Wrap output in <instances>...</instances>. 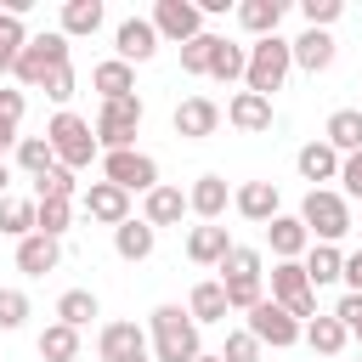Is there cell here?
<instances>
[{"mask_svg": "<svg viewBox=\"0 0 362 362\" xmlns=\"http://www.w3.org/2000/svg\"><path fill=\"white\" fill-rule=\"evenodd\" d=\"M153 339H147V351H153V362H192L198 356V322L181 311V305H153Z\"/></svg>", "mask_w": 362, "mask_h": 362, "instance_id": "cell-1", "label": "cell"}, {"mask_svg": "<svg viewBox=\"0 0 362 362\" xmlns=\"http://www.w3.org/2000/svg\"><path fill=\"white\" fill-rule=\"evenodd\" d=\"M260 249H249V243H232L226 249V260H221V288H226V305L232 311H255L260 300H266V288H260Z\"/></svg>", "mask_w": 362, "mask_h": 362, "instance_id": "cell-2", "label": "cell"}, {"mask_svg": "<svg viewBox=\"0 0 362 362\" xmlns=\"http://www.w3.org/2000/svg\"><path fill=\"white\" fill-rule=\"evenodd\" d=\"M45 141H51L57 164H62V170H74V175H79V170H90V158H96V130H90L79 113H68V107L45 124Z\"/></svg>", "mask_w": 362, "mask_h": 362, "instance_id": "cell-3", "label": "cell"}, {"mask_svg": "<svg viewBox=\"0 0 362 362\" xmlns=\"http://www.w3.org/2000/svg\"><path fill=\"white\" fill-rule=\"evenodd\" d=\"M288 68H294V57H288V40L266 34V40H255V45H249V68H243V85H249L255 96H266V102H272V90H283Z\"/></svg>", "mask_w": 362, "mask_h": 362, "instance_id": "cell-4", "label": "cell"}, {"mask_svg": "<svg viewBox=\"0 0 362 362\" xmlns=\"http://www.w3.org/2000/svg\"><path fill=\"white\" fill-rule=\"evenodd\" d=\"M300 226L317 238V243H339L351 232V204L334 192V187H311L305 204H300Z\"/></svg>", "mask_w": 362, "mask_h": 362, "instance_id": "cell-5", "label": "cell"}, {"mask_svg": "<svg viewBox=\"0 0 362 362\" xmlns=\"http://www.w3.org/2000/svg\"><path fill=\"white\" fill-rule=\"evenodd\" d=\"M62 62H68V34L57 28V34H34V40L17 51V68H11V74H17V85L45 90V79H51Z\"/></svg>", "mask_w": 362, "mask_h": 362, "instance_id": "cell-6", "label": "cell"}, {"mask_svg": "<svg viewBox=\"0 0 362 362\" xmlns=\"http://www.w3.org/2000/svg\"><path fill=\"white\" fill-rule=\"evenodd\" d=\"M141 96H119V102H102V113H96V147H107V153H124L130 147V136L141 130Z\"/></svg>", "mask_w": 362, "mask_h": 362, "instance_id": "cell-7", "label": "cell"}, {"mask_svg": "<svg viewBox=\"0 0 362 362\" xmlns=\"http://www.w3.org/2000/svg\"><path fill=\"white\" fill-rule=\"evenodd\" d=\"M102 181H113L119 192H153L158 187V164L147 158V153H136V147H124V153H102Z\"/></svg>", "mask_w": 362, "mask_h": 362, "instance_id": "cell-8", "label": "cell"}, {"mask_svg": "<svg viewBox=\"0 0 362 362\" xmlns=\"http://www.w3.org/2000/svg\"><path fill=\"white\" fill-rule=\"evenodd\" d=\"M272 300L300 322V317H317V288L305 283V266L300 260H277L272 266Z\"/></svg>", "mask_w": 362, "mask_h": 362, "instance_id": "cell-9", "label": "cell"}, {"mask_svg": "<svg viewBox=\"0 0 362 362\" xmlns=\"http://www.w3.org/2000/svg\"><path fill=\"white\" fill-rule=\"evenodd\" d=\"M147 23H153V34H158V40H175V45H187V40H198V34H204V11H198L192 0H158Z\"/></svg>", "mask_w": 362, "mask_h": 362, "instance_id": "cell-10", "label": "cell"}, {"mask_svg": "<svg viewBox=\"0 0 362 362\" xmlns=\"http://www.w3.org/2000/svg\"><path fill=\"white\" fill-rule=\"evenodd\" d=\"M249 334H255L260 345H277V351H283V345H294V339H300V322H294L277 300H260V305L249 311Z\"/></svg>", "mask_w": 362, "mask_h": 362, "instance_id": "cell-11", "label": "cell"}, {"mask_svg": "<svg viewBox=\"0 0 362 362\" xmlns=\"http://www.w3.org/2000/svg\"><path fill=\"white\" fill-rule=\"evenodd\" d=\"M79 209L90 221H102V226H119V221H130V192H119L113 181H90L79 192Z\"/></svg>", "mask_w": 362, "mask_h": 362, "instance_id": "cell-12", "label": "cell"}, {"mask_svg": "<svg viewBox=\"0 0 362 362\" xmlns=\"http://www.w3.org/2000/svg\"><path fill=\"white\" fill-rule=\"evenodd\" d=\"M215 130H221V102H209V96H187V102L175 107V136L204 141V136H215Z\"/></svg>", "mask_w": 362, "mask_h": 362, "instance_id": "cell-13", "label": "cell"}, {"mask_svg": "<svg viewBox=\"0 0 362 362\" xmlns=\"http://www.w3.org/2000/svg\"><path fill=\"white\" fill-rule=\"evenodd\" d=\"M226 124L243 130V136H260V130H272V102L255 96V90H238V96L226 102Z\"/></svg>", "mask_w": 362, "mask_h": 362, "instance_id": "cell-14", "label": "cell"}, {"mask_svg": "<svg viewBox=\"0 0 362 362\" xmlns=\"http://www.w3.org/2000/svg\"><path fill=\"white\" fill-rule=\"evenodd\" d=\"M266 243H272L277 260H300V255L311 249V232L300 226V215H272V221H266Z\"/></svg>", "mask_w": 362, "mask_h": 362, "instance_id": "cell-15", "label": "cell"}, {"mask_svg": "<svg viewBox=\"0 0 362 362\" xmlns=\"http://www.w3.org/2000/svg\"><path fill=\"white\" fill-rule=\"evenodd\" d=\"M113 45H119V62H147L158 51V34H153L147 17H124L119 34H113Z\"/></svg>", "mask_w": 362, "mask_h": 362, "instance_id": "cell-16", "label": "cell"}, {"mask_svg": "<svg viewBox=\"0 0 362 362\" xmlns=\"http://www.w3.org/2000/svg\"><path fill=\"white\" fill-rule=\"evenodd\" d=\"M288 57H294V68H305V74L334 68V40H328V28H305L300 40H288Z\"/></svg>", "mask_w": 362, "mask_h": 362, "instance_id": "cell-17", "label": "cell"}, {"mask_svg": "<svg viewBox=\"0 0 362 362\" xmlns=\"http://www.w3.org/2000/svg\"><path fill=\"white\" fill-rule=\"evenodd\" d=\"M232 204H238V215L243 221H272L277 215V181H243L238 192H232Z\"/></svg>", "mask_w": 362, "mask_h": 362, "instance_id": "cell-18", "label": "cell"}, {"mask_svg": "<svg viewBox=\"0 0 362 362\" xmlns=\"http://www.w3.org/2000/svg\"><path fill=\"white\" fill-rule=\"evenodd\" d=\"M181 215H187V192H181V187H164V181H158V187L147 192V204H141V221H147L153 232H158V226H175Z\"/></svg>", "mask_w": 362, "mask_h": 362, "instance_id": "cell-19", "label": "cell"}, {"mask_svg": "<svg viewBox=\"0 0 362 362\" xmlns=\"http://www.w3.org/2000/svg\"><path fill=\"white\" fill-rule=\"evenodd\" d=\"M226 249H232V238H226V226H215V221H204V226L187 232V260H198V266H221Z\"/></svg>", "mask_w": 362, "mask_h": 362, "instance_id": "cell-20", "label": "cell"}, {"mask_svg": "<svg viewBox=\"0 0 362 362\" xmlns=\"http://www.w3.org/2000/svg\"><path fill=\"white\" fill-rule=\"evenodd\" d=\"M57 260H62V243H57V238H40V232H28V238L17 243V272H28V277H45V272H57Z\"/></svg>", "mask_w": 362, "mask_h": 362, "instance_id": "cell-21", "label": "cell"}, {"mask_svg": "<svg viewBox=\"0 0 362 362\" xmlns=\"http://www.w3.org/2000/svg\"><path fill=\"white\" fill-rule=\"evenodd\" d=\"M96 351H102V362H124V356H141L147 351V334L136 322H107L102 339H96Z\"/></svg>", "mask_w": 362, "mask_h": 362, "instance_id": "cell-22", "label": "cell"}, {"mask_svg": "<svg viewBox=\"0 0 362 362\" xmlns=\"http://www.w3.org/2000/svg\"><path fill=\"white\" fill-rule=\"evenodd\" d=\"M232 204V192H226V181L221 175H198L192 187H187V209L192 215H204V221H221V209Z\"/></svg>", "mask_w": 362, "mask_h": 362, "instance_id": "cell-23", "label": "cell"}, {"mask_svg": "<svg viewBox=\"0 0 362 362\" xmlns=\"http://www.w3.org/2000/svg\"><path fill=\"white\" fill-rule=\"evenodd\" d=\"M90 85L102 90V102L136 96V68H130V62H119V57H113V62H96V68H90Z\"/></svg>", "mask_w": 362, "mask_h": 362, "instance_id": "cell-24", "label": "cell"}, {"mask_svg": "<svg viewBox=\"0 0 362 362\" xmlns=\"http://www.w3.org/2000/svg\"><path fill=\"white\" fill-rule=\"evenodd\" d=\"M153 243H158V232H153L147 221H136V215L113 226V249H119V260H147Z\"/></svg>", "mask_w": 362, "mask_h": 362, "instance_id": "cell-25", "label": "cell"}, {"mask_svg": "<svg viewBox=\"0 0 362 362\" xmlns=\"http://www.w3.org/2000/svg\"><path fill=\"white\" fill-rule=\"evenodd\" d=\"M339 158L345 153H362V107H339V113H328V136H322Z\"/></svg>", "mask_w": 362, "mask_h": 362, "instance_id": "cell-26", "label": "cell"}, {"mask_svg": "<svg viewBox=\"0 0 362 362\" xmlns=\"http://www.w3.org/2000/svg\"><path fill=\"white\" fill-rule=\"evenodd\" d=\"M300 266H305V283H311V288H322V283H339L345 255H339V243H311V255H305Z\"/></svg>", "mask_w": 362, "mask_h": 362, "instance_id": "cell-27", "label": "cell"}, {"mask_svg": "<svg viewBox=\"0 0 362 362\" xmlns=\"http://www.w3.org/2000/svg\"><path fill=\"white\" fill-rule=\"evenodd\" d=\"M345 339H351V334H345V322H339L334 311H328V317L317 311V317L305 322V345H311L317 356H339V351H345Z\"/></svg>", "mask_w": 362, "mask_h": 362, "instance_id": "cell-28", "label": "cell"}, {"mask_svg": "<svg viewBox=\"0 0 362 362\" xmlns=\"http://www.w3.org/2000/svg\"><path fill=\"white\" fill-rule=\"evenodd\" d=\"M294 164H300V175H305V181H339V153H334L328 141H305Z\"/></svg>", "mask_w": 362, "mask_h": 362, "instance_id": "cell-29", "label": "cell"}, {"mask_svg": "<svg viewBox=\"0 0 362 362\" xmlns=\"http://www.w3.org/2000/svg\"><path fill=\"white\" fill-rule=\"evenodd\" d=\"M283 11H288L283 0H243V6H238V23H243L249 34H260V40H266V34H277Z\"/></svg>", "mask_w": 362, "mask_h": 362, "instance_id": "cell-30", "label": "cell"}, {"mask_svg": "<svg viewBox=\"0 0 362 362\" xmlns=\"http://www.w3.org/2000/svg\"><path fill=\"white\" fill-rule=\"evenodd\" d=\"M243 68H249V51L232 45V40H215V51H209V79L232 85V79H243Z\"/></svg>", "mask_w": 362, "mask_h": 362, "instance_id": "cell-31", "label": "cell"}, {"mask_svg": "<svg viewBox=\"0 0 362 362\" xmlns=\"http://www.w3.org/2000/svg\"><path fill=\"white\" fill-rule=\"evenodd\" d=\"M226 311H232V305H226V288H221V283H198L192 300H187V317H192V322H221Z\"/></svg>", "mask_w": 362, "mask_h": 362, "instance_id": "cell-32", "label": "cell"}, {"mask_svg": "<svg viewBox=\"0 0 362 362\" xmlns=\"http://www.w3.org/2000/svg\"><path fill=\"white\" fill-rule=\"evenodd\" d=\"M102 28V0H68L62 6V34L79 40V34H96Z\"/></svg>", "mask_w": 362, "mask_h": 362, "instance_id": "cell-33", "label": "cell"}, {"mask_svg": "<svg viewBox=\"0 0 362 362\" xmlns=\"http://www.w3.org/2000/svg\"><path fill=\"white\" fill-rule=\"evenodd\" d=\"M74 226V204H51V198H34V232L40 238H57L62 243V232Z\"/></svg>", "mask_w": 362, "mask_h": 362, "instance_id": "cell-34", "label": "cell"}, {"mask_svg": "<svg viewBox=\"0 0 362 362\" xmlns=\"http://www.w3.org/2000/svg\"><path fill=\"white\" fill-rule=\"evenodd\" d=\"M90 317H102V305H96V294H90V288H68V294L57 300V322H68V328H85Z\"/></svg>", "mask_w": 362, "mask_h": 362, "instance_id": "cell-35", "label": "cell"}, {"mask_svg": "<svg viewBox=\"0 0 362 362\" xmlns=\"http://www.w3.org/2000/svg\"><path fill=\"white\" fill-rule=\"evenodd\" d=\"M40 356H45V362H74V356H79V328L51 322V328L40 334Z\"/></svg>", "mask_w": 362, "mask_h": 362, "instance_id": "cell-36", "label": "cell"}, {"mask_svg": "<svg viewBox=\"0 0 362 362\" xmlns=\"http://www.w3.org/2000/svg\"><path fill=\"white\" fill-rule=\"evenodd\" d=\"M17 164L40 181V175H51V170H57V153H51V141H45V136H23V141H17Z\"/></svg>", "mask_w": 362, "mask_h": 362, "instance_id": "cell-37", "label": "cell"}, {"mask_svg": "<svg viewBox=\"0 0 362 362\" xmlns=\"http://www.w3.org/2000/svg\"><path fill=\"white\" fill-rule=\"evenodd\" d=\"M0 232L23 243V238L34 232V204H28V198H0Z\"/></svg>", "mask_w": 362, "mask_h": 362, "instance_id": "cell-38", "label": "cell"}, {"mask_svg": "<svg viewBox=\"0 0 362 362\" xmlns=\"http://www.w3.org/2000/svg\"><path fill=\"white\" fill-rule=\"evenodd\" d=\"M17 130H23V90H0V153L23 141Z\"/></svg>", "mask_w": 362, "mask_h": 362, "instance_id": "cell-39", "label": "cell"}, {"mask_svg": "<svg viewBox=\"0 0 362 362\" xmlns=\"http://www.w3.org/2000/svg\"><path fill=\"white\" fill-rule=\"evenodd\" d=\"M28 45V34H23V17H11V11H0V74H11L17 68V51Z\"/></svg>", "mask_w": 362, "mask_h": 362, "instance_id": "cell-40", "label": "cell"}, {"mask_svg": "<svg viewBox=\"0 0 362 362\" xmlns=\"http://www.w3.org/2000/svg\"><path fill=\"white\" fill-rule=\"evenodd\" d=\"M23 322H28V294L23 288H0V334H11Z\"/></svg>", "mask_w": 362, "mask_h": 362, "instance_id": "cell-41", "label": "cell"}, {"mask_svg": "<svg viewBox=\"0 0 362 362\" xmlns=\"http://www.w3.org/2000/svg\"><path fill=\"white\" fill-rule=\"evenodd\" d=\"M215 40H221V34H198V40H187V45H181V68H187V74H209V51H215Z\"/></svg>", "mask_w": 362, "mask_h": 362, "instance_id": "cell-42", "label": "cell"}, {"mask_svg": "<svg viewBox=\"0 0 362 362\" xmlns=\"http://www.w3.org/2000/svg\"><path fill=\"white\" fill-rule=\"evenodd\" d=\"M74 187H79V181H74V170H62V164H57L51 175H40V198H51V204H74Z\"/></svg>", "mask_w": 362, "mask_h": 362, "instance_id": "cell-43", "label": "cell"}, {"mask_svg": "<svg viewBox=\"0 0 362 362\" xmlns=\"http://www.w3.org/2000/svg\"><path fill=\"white\" fill-rule=\"evenodd\" d=\"M221 362H260V339H255L249 328L226 334V351H221Z\"/></svg>", "mask_w": 362, "mask_h": 362, "instance_id": "cell-44", "label": "cell"}, {"mask_svg": "<svg viewBox=\"0 0 362 362\" xmlns=\"http://www.w3.org/2000/svg\"><path fill=\"white\" fill-rule=\"evenodd\" d=\"M339 198H362V153L339 158Z\"/></svg>", "mask_w": 362, "mask_h": 362, "instance_id": "cell-45", "label": "cell"}, {"mask_svg": "<svg viewBox=\"0 0 362 362\" xmlns=\"http://www.w3.org/2000/svg\"><path fill=\"white\" fill-rule=\"evenodd\" d=\"M300 11H305V28H328L345 6H339V0H300Z\"/></svg>", "mask_w": 362, "mask_h": 362, "instance_id": "cell-46", "label": "cell"}, {"mask_svg": "<svg viewBox=\"0 0 362 362\" xmlns=\"http://www.w3.org/2000/svg\"><path fill=\"white\" fill-rule=\"evenodd\" d=\"M45 96H51V102H57V107H62V102H68V96H74V62H62V68H57V74H51V79H45Z\"/></svg>", "mask_w": 362, "mask_h": 362, "instance_id": "cell-47", "label": "cell"}, {"mask_svg": "<svg viewBox=\"0 0 362 362\" xmlns=\"http://www.w3.org/2000/svg\"><path fill=\"white\" fill-rule=\"evenodd\" d=\"M334 317L345 322V334H356V339H362V294H345V300L334 305Z\"/></svg>", "mask_w": 362, "mask_h": 362, "instance_id": "cell-48", "label": "cell"}, {"mask_svg": "<svg viewBox=\"0 0 362 362\" xmlns=\"http://www.w3.org/2000/svg\"><path fill=\"white\" fill-rule=\"evenodd\" d=\"M345 283H351V294H362V249L356 255H345V272H339Z\"/></svg>", "mask_w": 362, "mask_h": 362, "instance_id": "cell-49", "label": "cell"}, {"mask_svg": "<svg viewBox=\"0 0 362 362\" xmlns=\"http://www.w3.org/2000/svg\"><path fill=\"white\" fill-rule=\"evenodd\" d=\"M6 187H11V170H6V164H0V198H6Z\"/></svg>", "mask_w": 362, "mask_h": 362, "instance_id": "cell-50", "label": "cell"}, {"mask_svg": "<svg viewBox=\"0 0 362 362\" xmlns=\"http://www.w3.org/2000/svg\"><path fill=\"white\" fill-rule=\"evenodd\" d=\"M124 362H153V351H141V356H124Z\"/></svg>", "mask_w": 362, "mask_h": 362, "instance_id": "cell-51", "label": "cell"}, {"mask_svg": "<svg viewBox=\"0 0 362 362\" xmlns=\"http://www.w3.org/2000/svg\"><path fill=\"white\" fill-rule=\"evenodd\" d=\"M192 362H221V356H209V351H198V356H192Z\"/></svg>", "mask_w": 362, "mask_h": 362, "instance_id": "cell-52", "label": "cell"}]
</instances>
